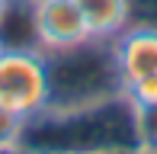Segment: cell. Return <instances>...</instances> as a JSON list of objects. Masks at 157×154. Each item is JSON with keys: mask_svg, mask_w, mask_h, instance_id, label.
I'll use <instances>...</instances> for the list:
<instances>
[{"mask_svg": "<svg viewBox=\"0 0 157 154\" xmlns=\"http://www.w3.org/2000/svg\"><path fill=\"white\" fill-rule=\"evenodd\" d=\"M122 96L132 109H154L157 106V77H144L122 87Z\"/></svg>", "mask_w": 157, "mask_h": 154, "instance_id": "6", "label": "cell"}, {"mask_svg": "<svg viewBox=\"0 0 157 154\" xmlns=\"http://www.w3.org/2000/svg\"><path fill=\"white\" fill-rule=\"evenodd\" d=\"M32 26H35V45L42 55L67 52V48L93 42L77 10V0H32Z\"/></svg>", "mask_w": 157, "mask_h": 154, "instance_id": "3", "label": "cell"}, {"mask_svg": "<svg viewBox=\"0 0 157 154\" xmlns=\"http://www.w3.org/2000/svg\"><path fill=\"white\" fill-rule=\"evenodd\" d=\"M23 135H26V122L16 119L13 113H6V109H0V148L3 144H19Z\"/></svg>", "mask_w": 157, "mask_h": 154, "instance_id": "7", "label": "cell"}, {"mask_svg": "<svg viewBox=\"0 0 157 154\" xmlns=\"http://www.w3.org/2000/svg\"><path fill=\"white\" fill-rule=\"evenodd\" d=\"M6 6H10V0H0V16L6 13Z\"/></svg>", "mask_w": 157, "mask_h": 154, "instance_id": "10", "label": "cell"}, {"mask_svg": "<svg viewBox=\"0 0 157 154\" xmlns=\"http://www.w3.org/2000/svg\"><path fill=\"white\" fill-rule=\"evenodd\" d=\"M132 3V23L157 26V0H128Z\"/></svg>", "mask_w": 157, "mask_h": 154, "instance_id": "8", "label": "cell"}, {"mask_svg": "<svg viewBox=\"0 0 157 154\" xmlns=\"http://www.w3.org/2000/svg\"><path fill=\"white\" fill-rule=\"evenodd\" d=\"M48 61V116L83 113L122 96L116 61L109 42H87L67 52L45 55ZM42 113V116H45Z\"/></svg>", "mask_w": 157, "mask_h": 154, "instance_id": "1", "label": "cell"}, {"mask_svg": "<svg viewBox=\"0 0 157 154\" xmlns=\"http://www.w3.org/2000/svg\"><path fill=\"white\" fill-rule=\"evenodd\" d=\"M48 61L39 48H0V109L32 122L48 109Z\"/></svg>", "mask_w": 157, "mask_h": 154, "instance_id": "2", "label": "cell"}, {"mask_svg": "<svg viewBox=\"0 0 157 154\" xmlns=\"http://www.w3.org/2000/svg\"><path fill=\"white\" fill-rule=\"evenodd\" d=\"M0 154H32V151L19 141V144H3V148H0Z\"/></svg>", "mask_w": 157, "mask_h": 154, "instance_id": "9", "label": "cell"}, {"mask_svg": "<svg viewBox=\"0 0 157 154\" xmlns=\"http://www.w3.org/2000/svg\"><path fill=\"white\" fill-rule=\"evenodd\" d=\"M83 23L90 29V39L112 42L132 23V3L128 0H77Z\"/></svg>", "mask_w": 157, "mask_h": 154, "instance_id": "5", "label": "cell"}, {"mask_svg": "<svg viewBox=\"0 0 157 154\" xmlns=\"http://www.w3.org/2000/svg\"><path fill=\"white\" fill-rule=\"evenodd\" d=\"M109 48L122 87L144 77H157V26L128 23V29L119 32L109 42Z\"/></svg>", "mask_w": 157, "mask_h": 154, "instance_id": "4", "label": "cell"}]
</instances>
